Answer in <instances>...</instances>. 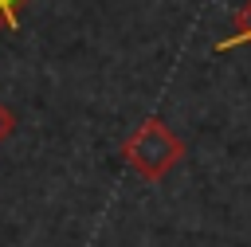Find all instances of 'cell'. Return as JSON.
I'll list each match as a JSON object with an SVG mask.
<instances>
[{
  "instance_id": "1",
  "label": "cell",
  "mask_w": 251,
  "mask_h": 247,
  "mask_svg": "<svg viewBox=\"0 0 251 247\" xmlns=\"http://www.w3.org/2000/svg\"><path fill=\"white\" fill-rule=\"evenodd\" d=\"M122 157H126V165H129L141 180H161V176H169V173L184 161V141H180L161 118H145V122L133 125L129 137L122 141Z\"/></svg>"
},
{
  "instance_id": "2",
  "label": "cell",
  "mask_w": 251,
  "mask_h": 247,
  "mask_svg": "<svg viewBox=\"0 0 251 247\" xmlns=\"http://www.w3.org/2000/svg\"><path fill=\"white\" fill-rule=\"evenodd\" d=\"M231 47H251V0L239 8V16H235L231 31L216 43V51H220V55H224V51H231Z\"/></svg>"
},
{
  "instance_id": "3",
  "label": "cell",
  "mask_w": 251,
  "mask_h": 247,
  "mask_svg": "<svg viewBox=\"0 0 251 247\" xmlns=\"http://www.w3.org/2000/svg\"><path fill=\"white\" fill-rule=\"evenodd\" d=\"M31 0H0V31H16Z\"/></svg>"
},
{
  "instance_id": "4",
  "label": "cell",
  "mask_w": 251,
  "mask_h": 247,
  "mask_svg": "<svg viewBox=\"0 0 251 247\" xmlns=\"http://www.w3.org/2000/svg\"><path fill=\"white\" fill-rule=\"evenodd\" d=\"M12 129H16V114H12V110H8L4 102H0V141H4V137H8Z\"/></svg>"
}]
</instances>
